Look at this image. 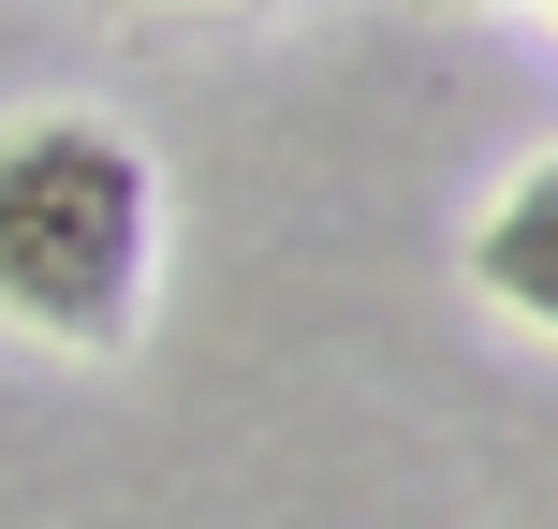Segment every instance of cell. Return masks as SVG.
Returning a JSON list of instances; mask_svg holds the SVG:
<instances>
[{"instance_id":"cell-1","label":"cell","mask_w":558,"mask_h":529,"mask_svg":"<svg viewBox=\"0 0 558 529\" xmlns=\"http://www.w3.org/2000/svg\"><path fill=\"white\" fill-rule=\"evenodd\" d=\"M162 192L118 118H15L0 133V324L59 353H118L147 324Z\"/></svg>"},{"instance_id":"cell-2","label":"cell","mask_w":558,"mask_h":529,"mask_svg":"<svg viewBox=\"0 0 558 529\" xmlns=\"http://www.w3.org/2000/svg\"><path fill=\"white\" fill-rule=\"evenodd\" d=\"M471 279H485V294H500L530 338H558V147H544L530 177H514L500 206H485V236H471Z\"/></svg>"}]
</instances>
